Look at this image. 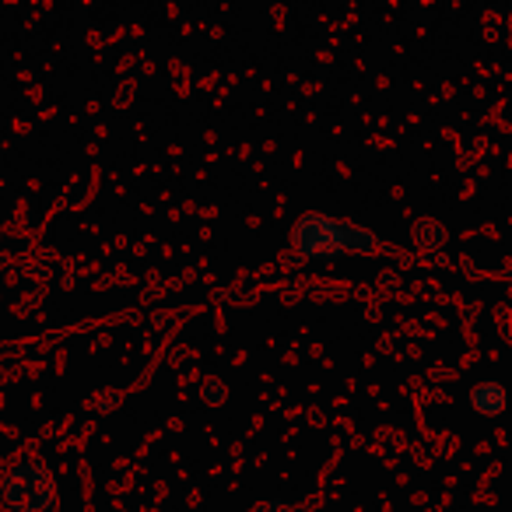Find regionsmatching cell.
Returning a JSON list of instances; mask_svg holds the SVG:
<instances>
[{
    "mask_svg": "<svg viewBox=\"0 0 512 512\" xmlns=\"http://www.w3.org/2000/svg\"><path fill=\"white\" fill-rule=\"evenodd\" d=\"M256 512H285V509H278V505H260Z\"/></svg>",
    "mask_w": 512,
    "mask_h": 512,
    "instance_id": "4",
    "label": "cell"
},
{
    "mask_svg": "<svg viewBox=\"0 0 512 512\" xmlns=\"http://www.w3.org/2000/svg\"><path fill=\"white\" fill-rule=\"evenodd\" d=\"M295 249L302 256H341V253H372L376 239L351 221H334L327 214H306L295 225Z\"/></svg>",
    "mask_w": 512,
    "mask_h": 512,
    "instance_id": "1",
    "label": "cell"
},
{
    "mask_svg": "<svg viewBox=\"0 0 512 512\" xmlns=\"http://www.w3.org/2000/svg\"><path fill=\"white\" fill-rule=\"evenodd\" d=\"M470 404H474L477 414L495 418V414L505 411V390L498 383H477L474 393H470Z\"/></svg>",
    "mask_w": 512,
    "mask_h": 512,
    "instance_id": "3",
    "label": "cell"
},
{
    "mask_svg": "<svg viewBox=\"0 0 512 512\" xmlns=\"http://www.w3.org/2000/svg\"><path fill=\"white\" fill-rule=\"evenodd\" d=\"M8 502L15 509H46L50 502V481L39 467H18L15 477L8 481Z\"/></svg>",
    "mask_w": 512,
    "mask_h": 512,
    "instance_id": "2",
    "label": "cell"
}]
</instances>
